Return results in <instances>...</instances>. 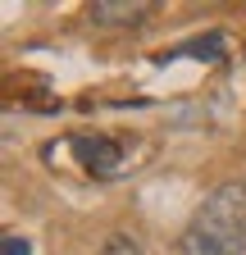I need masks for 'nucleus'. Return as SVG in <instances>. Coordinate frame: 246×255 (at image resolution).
<instances>
[{
  "instance_id": "1",
  "label": "nucleus",
  "mask_w": 246,
  "mask_h": 255,
  "mask_svg": "<svg viewBox=\"0 0 246 255\" xmlns=\"http://www.w3.org/2000/svg\"><path fill=\"white\" fill-rule=\"evenodd\" d=\"M246 251V182H219L196 205L182 255H242Z\"/></svg>"
},
{
  "instance_id": "2",
  "label": "nucleus",
  "mask_w": 246,
  "mask_h": 255,
  "mask_svg": "<svg viewBox=\"0 0 246 255\" xmlns=\"http://www.w3.org/2000/svg\"><path fill=\"white\" fill-rule=\"evenodd\" d=\"M73 155L82 159V169L87 173H96V178H114L128 169V146H119L114 137H73Z\"/></svg>"
},
{
  "instance_id": "3",
  "label": "nucleus",
  "mask_w": 246,
  "mask_h": 255,
  "mask_svg": "<svg viewBox=\"0 0 246 255\" xmlns=\"http://www.w3.org/2000/svg\"><path fill=\"white\" fill-rule=\"evenodd\" d=\"M155 14L150 0H96V5H87V18L96 27H137Z\"/></svg>"
},
{
  "instance_id": "4",
  "label": "nucleus",
  "mask_w": 246,
  "mask_h": 255,
  "mask_svg": "<svg viewBox=\"0 0 246 255\" xmlns=\"http://www.w3.org/2000/svg\"><path fill=\"white\" fill-rule=\"evenodd\" d=\"M173 55H192V59H205V64H219V59L228 55V37H224V32H205V37L182 41L178 50H169V59H173Z\"/></svg>"
},
{
  "instance_id": "5",
  "label": "nucleus",
  "mask_w": 246,
  "mask_h": 255,
  "mask_svg": "<svg viewBox=\"0 0 246 255\" xmlns=\"http://www.w3.org/2000/svg\"><path fill=\"white\" fill-rule=\"evenodd\" d=\"M101 255H146V251H141L128 233H110V242L101 246Z\"/></svg>"
},
{
  "instance_id": "6",
  "label": "nucleus",
  "mask_w": 246,
  "mask_h": 255,
  "mask_svg": "<svg viewBox=\"0 0 246 255\" xmlns=\"http://www.w3.org/2000/svg\"><path fill=\"white\" fill-rule=\"evenodd\" d=\"M0 255H32V246H27V237L9 233V237H5V246H0Z\"/></svg>"
}]
</instances>
